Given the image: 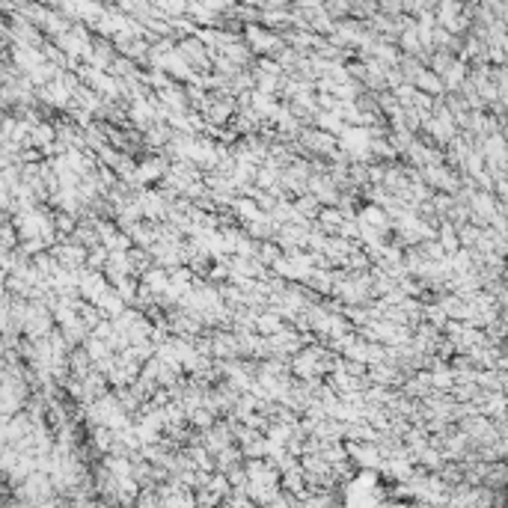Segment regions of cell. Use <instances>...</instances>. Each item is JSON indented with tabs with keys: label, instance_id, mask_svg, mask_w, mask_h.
I'll use <instances>...</instances> for the list:
<instances>
[{
	"label": "cell",
	"instance_id": "obj_5",
	"mask_svg": "<svg viewBox=\"0 0 508 508\" xmlns=\"http://www.w3.org/2000/svg\"><path fill=\"white\" fill-rule=\"evenodd\" d=\"M259 330H265V333L279 330V321H276V315H265V318H259Z\"/></svg>",
	"mask_w": 508,
	"mask_h": 508
},
{
	"label": "cell",
	"instance_id": "obj_2",
	"mask_svg": "<svg viewBox=\"0 0 508 508\" xmlns=\"http://www.w3.org/2000/svg\"><path fill=\"white\" fill-rule=\"evenodd\" d=\"M81 292H84L86 297H92V300L98 303V300H101V295L107 292V288H104V279H101V276H95V274H86V276L81 279Z\"/></svg>",
	"mask_w": 508,
	"mask_h": 508
},
{
	"label": "cell",
	"instance_id": "obj_9",
	"mask_svg": "<svg viewBox=\"0 0 508 508\" xmlns=\"http://www.w3.org/2000/svg\"><path fill=\"white\" fill-rule=\"evenodd\" d=\"M86 354H89V357H101V354H104V345H101V339H89V345H86Z\"/></svg>",
	"mask_w": 508,
	"mask_h": 508
},
{
	"label": "cell",
	"instance_id": "obj_1",
	"mask_svg": "<svg viewBox=\"0 0 508 508\" xmlns=\"http://www.w3.org/2000/svg\"><path fill=\"white\" fill-rule=\"evenodd\" d=\"M342 146H345L351 155L366 158V155H369V146H372V137H369L366 128H342Z\"/></svg>",
	"mask_w": 508,
	"mask_h": 508
},
{
	"label": "cell",
	"instance_id": "obj_4",
	"mask_svg": "<svg viewBox=\"0 0 508 508\" xmlns=\"http://www.w3.org/2000/svg\"><path fill=\"white\" fill-rule=\"evenodd\" d=\"M362 223H366V226H375V229H381V226H383V214H381L378 208H369V211H362Z\"/></svg>",
	"mask_w": 508,
	"mask_h": 508
},
{
	"label": "cell",
	"instance_id": "obj_10",
	"mask_svg": "<svg viewBox=\"0 0 508 508\" xmlns=\"http://www.w3.org/2000/svg\"><path fill=\"white\" fill-rule=\"evenodd\" d=\"M259 185H265V188H271V185H274V169L259 172Z\"/></svg>",
	"mask_w": 508,
	"mask_h": 508
},
{
	"label": "cell",
	"instance_id": "obj_6",
	"mask_svg": "<svg viewBox=\"0 0 508 508\" xmlns=\"http://www.w3.org/2000/svg\"><path fill=\"white\" fill-rule=\"evenodd\" d=\"M318 122H321V128H324V131H333V134H339V131H342V122H339L336 116H321Z\"/></svg>",
	"mask_w": 508,
	"mask_h": 508
},
{
	"label": "cell",
	"instance_id": "obj_8",
	"mask_svg": "<svg viewBox=\"0 0 508 508\" xmlns=\"http://www.w3.org/2000/svg\"><path fill=\"white\" fill-rule=\"evenodd\" d=\"M324 226H333V229H339V226H342V217H339L336 211H324Z\"/></svg>",
	"mask_w": 508,
	"mask_h": 508
},
{
	"label": "cell",
	"instance_id": "obj_3",
	"mask_svg": "<svg viewBox=\"0 0 508 508\" xmlns=\"http://www.w3.org/2000/svg\"><path fill=\"white\" fill-rule=\"evenodd\" d=\"M158 172H164V164H161V161H152V164H146V167H140L134 178H137V181H152Z\"/></svg>",
	"mask_w": 508,
	"mask_h": 508
},
{
	"label": "cell",
	"instance_id": "obj_7",
	"mask_svg": "<svg viewBox=\"0 0 508 508\" xmlns=\"http://www.w3.org/2000/svg\"><path fill=\"white\" fill-rule=\"evenodd\" d=\"M51 137H54V128H48V125H39V128L33 131V140L36 143H48Z\"/></svg>",
	"mask_w": 508,
	"mask_h": 508
}]
</instances>
